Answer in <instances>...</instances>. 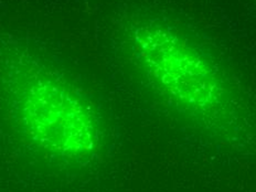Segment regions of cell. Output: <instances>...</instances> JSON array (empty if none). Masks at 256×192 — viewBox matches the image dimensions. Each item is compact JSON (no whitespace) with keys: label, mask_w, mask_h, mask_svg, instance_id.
<instances>
[{"label":"cell","mask_w":256,"mask_h":192,"mask_svg":"<svg viewBox=\"0 0 256 192\" xmlns=\"http://www.w3.org/2000/svg\"><path fill=\"white\" fill-rule=\"evenodd\" d=\"M142 53L152 80L186 113L218 114L222 86L206 63L164 34H146Z\"/></svg>","instance_id":"2"},{"label":"cell","mask_w":256,"mask_h":192,"mask_svg":"<svg viewBox=\"0 0 256 192\" xmlns=\"http://www.w3.org/2000/svg\"><path fill=\"white\" fill-rule=\"evenodd\" d=\"M14 114L26 134L52 152L82 156L96 140L98 120L92 105L58 78L20 80L14 92Z\"/></svg>","instance_id":"1"}]
</instances>
